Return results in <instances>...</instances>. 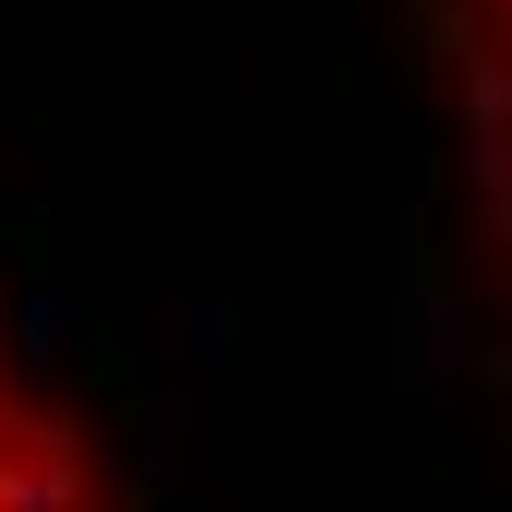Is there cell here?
<instances>
[{"label": "cell", "instance_id": "obj_2", "mask_svg": "<svg viewBox=\"0 0 512 512\" xmlns=\"http://www.w3.org/2000/svg\"><path fill=\"white\" fill-rule=\"evenodd\" d=\"M453 48H465V84H477V143H489L501 227H512V0H453Z\"/></svg>", "mask_w": 512, "mask_h": 512}, {"label": "cell", "instance_id": "obj_1", "mask_svg": "<svg viewBox=\"0 0 512 512\" xmlns=\"http://www.w3.org/2000/svg\"><path fill=\"white\" fill-rule=\"evenodd\" d=\"M0 512H108V477L72 429V405L36 382V358L0 334Z\"/></svg>", "mask_w": 512, "mask_h": 512}]
</instances>
